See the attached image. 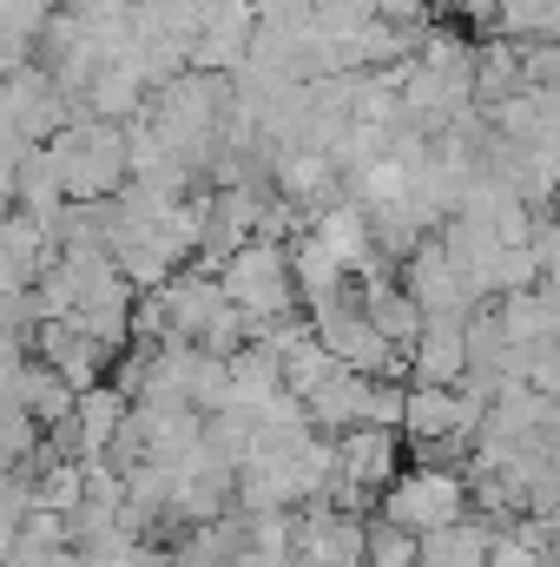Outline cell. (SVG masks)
Listing matches in <instances>:
<instances>
[{
    "instance_id": "1",
    "label": "cell",
    "mask_w": 560,
    "mask_h": 567,
    "mask_svg": "<svg viewBox=\"0 0 560 567\" xmlns=\"http://www.w3.org/2000/svg\"><path fill=\"white\" fill-rule=\"evenodd\" d=\"M218 278H225V297H231L251 323L283 317V310L303 303V297H297V271H290V245H278V238H245V245L218 265Z\"/></svg>"
},
{
    "instance_id": "2",
    "label": "cell",
    "mask_w": 560,
    "mask_h": 567,
    "mask_svg": "<svg viewBox=\"0 0 560 567\" xmlns=\"http://www.w3.org/2000/svg\"><path fill=\"white\" fill-rule=\"evenodd\" d=\"M396 528L428 535V528H448L468 515V475L462 468H442V462H416V468H396V482L383 488V508Z\"/></svg>"
},
{
    "instance_id": "3",
    "label": "cell",
    "mask_w": 560,
    "mask_h": 567,
    "mask_svg": "<svg viewBox=\"0 0 560 567\" xmlns=\"http://www.w3.org/2000/svg\"><path fill=\"white\" fill-rule=\"evenodd\" d=\"M310 330H317V343L336 357V363H350V370H363V377H403L409 370V357L370 323V310H363V297H330V303H317L310 310Z\"/></svg>"
},
{
    "instance_id": "4",
    "label": "cell",
    "mask_w": 560,
    "mask_h": 567,
    "mask_svg": "<svg viewBox=\"0 0 560 567\" xmlns=\"http://www.w3.org/2000/svg\"><path fill=\"white\" fill-rule=\"evenodd\" d=\"M297 567H370V522L336 502L297 508Z\"/></svg>"
},
{
    "instance_id": "5",
    "label": "cell",
    "mask_w": 560,
    "mask_h": 567,
    "mask_svg": "<svg viewBox=\"0 0 560 567\" xmlns=\"http://www.w3.org/2000/svg\"><path fill=\"white\" fill-rule=\"evenodd\" d=\"M403 265H409V271H403V284L416 290V303L428 310V317H475L481 284H475V271H468V265L442 245V231H435V238H422Z\"/></svg>"
},
{
    "instance_id": "6",
    "label": "cell",
    "mask_w": 560,
    "mask_h": 567,
    "mask_svg": "<svg viewBox=\"0 0 560 567\" xmlns=\"http://www.w3.org/2000/svg\"><path fill=\"white\" fill-rule=\"evenodd\" d=\"M158 303H165V343L172 337L178 343H198L231 297H225V278L218 271H172V278L158 284Z\"/></svg>"
},
{
    "instance_id": "7",
    "label": "cell",
    "mask_w": 560,
    "mask_h": 567,
    "mask_svg": "<svg viewBox=\"0 0 560 567\" xmlns=\"http://www.w3.org/2000/svg\"><path fill=\"white\" fill-rule=\"evenodd\" d=\"M336 462L356 488H390L403 468V429L396 423H356L336 435Z\"/></svg>"
},
{
    "instance_id": "8",
    "label": "cell",
    "mask_w": 560,
    "mask_h": 567,
    "mask_svg": "<svg viewBox=\"0 0 560 567\" xmlns=\"http://www.w3.org/2000/svg\"><path fill=\"white\" fill-rule=\"evenodd\" d=\"M356 284H363L356 297H363V310H370V323H376V330H383V337H390V343H396L403 357H409V350H416V337H422V323H428V310L416 303V290H409V284H396V278H390V265H376V271H363Z\"/></svg>"
},
{
    "instance_id": "9",
    "label": "cell",
    "mask_w": 560,
    "mask_h": 567,
    "mask_svg": "<svg viewBox=\"0 0 560 567\" xmlns=\"http://www.w3.org/2000/svg\"><path fill=\"white\" fill-rule=\"evenodd\" d=\"M126 416H133V396L120 383H86L80 403H73V423H66L73 429V455L80 462H106V449H113Z\"/></svg>"
},
{
    "instance_id": "10",
    "label": "cell",
    "mask_w": 560,
    "mask_h": 567,
    "mask_svg": "<svg viewBox=\"0 0 560 567\" xmlns=\"http://www.w3.org/2000/svg\"><path fill=\"white\" fill-rule=\"evenodd\" d=\"M416 383H462L468 377V317H428L409 350Z\"/></svg>"
},
{
    "instance_id": "11",
    "label": "cell",
    "mask_w": 560,
    "mask_h": 567,
    "mask_svg": "<svg viewBox=\"0 0 560 567\" xmlns=\"http://www.w3.org/2000/svg\"><path fill=\"white\" fill-rule=\"evenodd\" d=\"M495 522H481V515H462V522H448V528H428L422 535V567H488L495 555Z\"/></svg>"
},
{
    "instance_id": "12",
    "label": "cell",
    "mask_w": 560,
    "mask_h": 567,
    "mask_svg": "<svg viewBox=\"0 0 560 567\" xmlns=\"http://www.w3.org/2000/svg\"><path fill=\"white\" fill-rule=\"evenodd\" d=\"M20 410L33 416L40 429H60V423H73V403H80V390L53 370V363H20Z\"/></svg>"
},
{
    "instance_id": "13",
    "label": "cell",
    "mask_w": 560,
    "mask_h": 567,
    "mask_svg": "<svg viewBox=\"0 0 560 567\" xmlns=\"http://www.w3.org/2000/svg\"><path fill=\"white\" fill-rule=\"evenodd\" d=\"M343 363L317 343V337H303L297 350H283V390H297V396H310V390H323L330 377H336Z\"/></svg>"
},
{
    "instance_id": "14",
    "label": "cell",
    "mask_w": 560,
    "mask_h": 567,
    "mask_svg": "<svg viewBox=\"0 0 560 567\" xmlns=\"http://www.w3.org/2000/svg\"><path fill=\"white\" fill-rule=\"evenodd\" d=\"M370 567H422V535L396 528L390 515L370 522Z\"/></svg>"
}]
</instances>
